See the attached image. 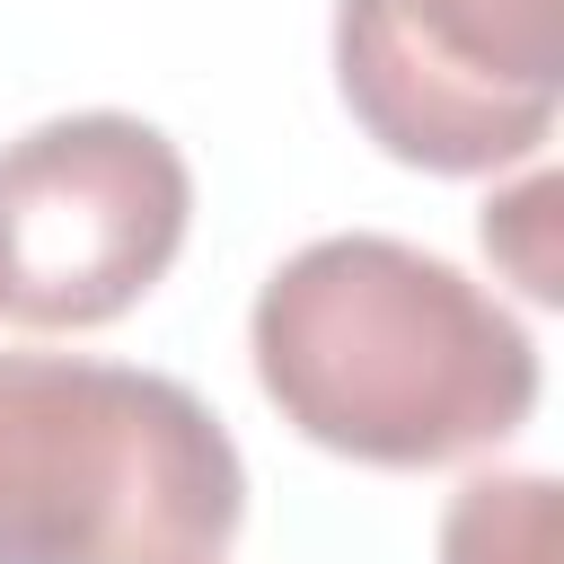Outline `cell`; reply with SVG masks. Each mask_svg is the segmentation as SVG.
<instances>
[{"label":"cell","instance_id":"6da1fadb","mask_svg":"<svg viewBox=\"0 0 564 564\" xmlns=\"http://www.w3.org/2000/svg\"><path fill=\"white\" fill-rule=\"evenodd\" d=\"M256 379L282 423L361 467H449L538 405L529 326L458 264L352 229L256 291Z\"/></svg>","mask_w":564,"mask_h":564},{"label":"cell","instance_id":"7a4b0ae2","mask_svg":"<svg viewBox=\"0 0 564 564\" xmlns=\"http://www.w3.org/2000/svg\"><path fill=\"white\" fill-rule=\"evenodd\" d=\"M238 511V441L194 388L0 352V564H220Z\"/></svg>","mask_w":564,"mask_h":564},{"label":"cell","instance_id":"3957f363","mask_svg":"<svg viewBox=\"0 0 564 564\" xmlns=\"http://www.w3.org/2000/svg\"><path fill=\"white\" fill-rule=\"evenodd\" d=\"M352 123L432 176H494L555 132L564 0H335Z\"/></svg>","mask_w":564,"mask_h":564},{"label":"cell","instance_id":"277c9868","mask_svg":"<svg viewBox=\"0 0 564 564\" xmlns=\"http://www.w3.org/2000/svg\"><path fill=\"white\" fill-rule=\"evenodd\" d=\"M194 176L141 115H53L0 150V317L106 326L185 247Z\"/></svg>","mask_w":564,"mask_h":564},{"label":"cell","instance_id":"5b68a950","mask_svg":"<svg viewBox=\"0 0 564 564\" xmlns=\"http://www.w3.org/2000/svg\"><path fill=\"white\" fill-rule=\"evenodd\" d=\"M441 564H555V485L476 476L441 520Z\"/></svg>","mask_w":564,"mask_h":564},{"label":"cell","instance_id":"8992f818","mask_svg":"<svg viewBox=\"0 0 564 564\" xmlns=\"http://www.w3.org/2000/svg\"><path fill=\"white\" fill-rule=\"evenodd\" d=\"M555 203H564V185H555V176H529L520 194L485 203V247L511 264V282H520L529 300H564V264H555Z\"/></svg>","mask_w":564,"mask_h":564}]
</instances>
